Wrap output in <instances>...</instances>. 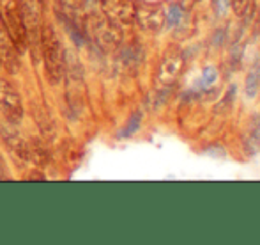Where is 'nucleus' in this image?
<instances>
[{
	"label": "nucleus",
	"instance_id": "obj_1",
	"mask_svg": "<svg viewBox=\"0 0 260 245\" xmlns=\"http://www.w3.org/2000/svg\"><path fill=\"white\" fill-rule=\"evenodd\" d=\"M39 52L43 56L46 78L52 86H58L66 75V48L52 21L41 25L39 34Z\"/></svg>",
	"mask_w": 260,
	"mask_h": 245
},
{
	"label": "nucleus",
	"instance_id": "obj_2",
	"mask_svg": "<svg viewBox=\"0 0 260 245\" xmlns=\"http://www.w3.org/2000/svg\"><path fill=\"white\" fill-rule=\"evenodd\" d=\"M0 21L9 34L11 41L14 43L18 53H25L28 46L27 29H25L21 11L18 0H0Z\"/></svg>",
	"mask_w": 260,
	"mask_h": 245
},
{
	"label": "nucleus",
	"instance_id": "obj_3",
	"mask_svg": "<svg viewBox=\"0 0 260 245\" xmlns=\"http://www.w3.org/2000/svg\"><path fill=\"white\" fill-rule=\"evenodd\" d=\"M0 114L7 123L20 124L23 121V100L9 80H0Z\"/></svg>",
	"mask_w": 260,
	"mask_h": 245
},
{
	"label": "nucleus",
	"instance_id": "obj_4",
	"mask_svg": "<svg viewBox=\"0 0 260 245\" xmlns=\"http://www.w3.org/2000/svg\"><path fill=\"white\" fill-rule=\"evenodd\" d=\"M41 0H18V6L21 11L25 29H27V38L30 41V48L38 52L39 48V34H41L43 25V7Z\"/></svg>",
	"mask_w": 260,
	"mask_h": 245
},
{
	"label": "nucleus",
	"instance_id": "obj_5",
	"mask_svg": "<svg viewBox=\"0 0 260 245\" xmlns=\"http://www.w3.org/2000/svg\"><path fill=\"white\" fill-rule=\"evenodd\" d=\"M90 34L96 39V43L103 48H113V46L120 45L122 41V34H120L119 23H115L113 20H110L108 16H90Z\"/></svg>",
	"mask_w": 260,
	"mask_h": 245
},
{
	"label": "nucleus",
	"instance_id": "obj_6",
	"mask_svg": "<svg viewBox=\"0 0 260 245\" xmlns=\"http://www.w3.org/2000/svg\"><path fill=\"white\" fill-rule=\"evenodd\" d=\"M184 56H182V52L177 46L168 48L159 62V68H157V82L165 87L174 86L179 80V76L182 75V71H184Z\"/></svg>",
	"mask_w": 260,
	"mask_h": 245
},
{
	"label": "nucleus",
	"instance_id": "obj_7",
	"mask_svg": "<svg viewBox=\"0 0 260 245\" xmlns=\"http://www.w3.org/2000/svg\"><path fill=\"white\" fill-rule=\"evenodd\" d=\"M135 20L140 23V27L144 31L157 32L165 27L167 11L159 6H142L135 9Z\"/></svg>",
	"mask_w": 260,
	"mask_h": 245
},
{
	"label": "nucleus",
	"instance_id": "obj_8",
	"mask_svg": "<svg viewBox=\"0 0 260 245\" xmlns=\"http://www.w3.org/2000/svg\"><path fill=\"white\" fill-rule=\"evenodd\" d=\"M0 64L11 73H16L20 69V53L4 29L2 21H0Z\"/></svg>",
	"mask_w": 260,
	"mask_h": 245
},
{
	"label": "nucleus",
	"instance_id": "obj_9",
	"mask_svg": "<svg viewBox=\"0 0 260 245\" xmlns=\"http://www.w3.org/2000/svg\"><path fill=\"white\" fill-rule=\"evenodd\" d=\"M103 9L106 16L115 23H133L135 21V9L137 7L127 0H105Z\"/></svg>",
	"mask_w": 260,
	"mask_h": 245
},
{
	"label": "nucleus",
	"instance_id": "obj_10",
	"mask_svg": "<svg viewBox=\"0 0 260 245\" xmlns=\"http://www.w3.org/2000/svg\"><path fill=\"white\" fill-rule=\"evenodd\" d=\"M186 18H188V14H186L184 7L179 6V4H174V6L167 11V21H165V23H167L168 27L179 29L186 21Z\"/></svg>",
	"mask_w": 260,
	"mask_h": 245
},
{
	"label": "nucleus",
	"instance_id": "obj_11",
	"mask_svg": "<svg viewBox=\"0 0 260 245\" xmlns=\"http://www.w3.org/2000/svg\"><path fill=\"white\" fill-rule=\"evenodd\" d=\"M258 82H260V62H255L253 68L250 69L246 78V94L250 98H253L258 91Z\"/></svg>",
	"mask_w": 260,
	"mask_h": 245
},
{
	"label": "nucleus",
	"instance_id": "obj_12",
	"mask_svg": "<svg viewBox=\"0 0 260 245\" xmlns=\"http://www.w3.org/2000/svg\"><path fill=\"white\" fill-rule=\"evenodd\" d=\"M216 80H218V69H216L214 66H207V68L204 69L202 78H200L199 87H197V89H199V91L212 89V86L216 84Z\"/></svg>",
	"mask_w": 260,
	"mask_h": 245
},
{
	"label": "nucleus",
	"instance_id": "obj_13",
	"mask_svg": "<svg viewBox=\"0 0 260 245\" xmlns=\"http://www.w3.org/2000/svg\"><path fill=\"white\" fill-rule=\"evenodd\" d=\"M140 123H142V114H140V112H135V114L129 118V123H127V126L119 133V137H131L135 131H138V128H140Z\"/></svg>",
	"mask_w": 260,
	"mask_h": 245
},
{
	"label": "nucleus",
	"instance_id": "obj_14",
	"mask_svg": "<svg viewBox=\"0 0 260 245\" xmlns=\"http://www.w3.org/2000/svg\"><path fill=\"white\" fill-rule=\"evenodd\" d=\"M230 6H232V11L236 13V16H244L248 13L251 6V0H230Z\"/></svg>",
	"mask_w": 260,
	"mask_h": 245
},
{
	"label": "nucleus",
	"instance_id": "obj_15",
	"mask_svg": "<svg viewBox=\"0 0 260 245\" xmlns=\"http://www.w3.org/2000/svg\"><path fill=\"white\" fill-rule=\"evenodd\" d=\"M214 2V9H216V14H225V11L229 9L230 6V0H212Z\"/></svg>",
	"mask_w": 260,
	"mask_h": 245
},
{
	"label": "nucleus",
	"instance_id": "obj_16",
	"mask_svg": "<svg viewBox=\"0 0 260 245\" xmlns=\"http://www.w3.org/2000/svg\"><path fill=\"white\" fill-rule=\"evenodd\" d=\"M0 68H2V64H0Z\"/></svg>",
	"mask_w": 260,
	"mask_h": 245
}]
</instances>
